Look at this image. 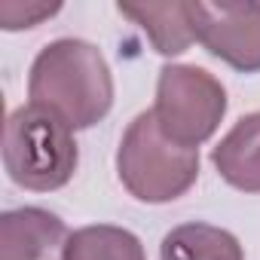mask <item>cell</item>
Segmentation results:
<instances>
[{"instance_id": "1", "label": "cell", "mask_w": 260, "mask_h": 260, "mask_svg": "<svg viewBox=\"0 0 260 260\" xmlns=\"http://www.w3.org/2000/svg\"><path fill=\"white\" fill-rule=\"evenodd\" d=\"M28 98L58 113L74 132L92 128L113 107V74L95 43L58 37L37 52L28 74Z\"/></svg>"}, {"instance_id": "4", "label": "cell", "mask_w": 260, "mask_h": 260, "mask_svg": "<svg viewBox=\"0 0 260 260\" xmlns=\"http://www.w3.org/2000/svg\"><path fill=\"white\" fill-rule=\"evenodd\" d=\"M226 113V89L196 64H166L156 80L153 116L159 132L190 150L205 144Z\"/></svg>"}, {"instance_id": "5", "label": "cell", "mask_w": 260, "mask_h": 260, "mask_svg": "<svg viewBox=\"0 0 260 260\" xmlns=\"http://www.w3.org/2000/svg\"><path fill=\"white\" fill-rule=\"evenodd\" d=\"M196 40L239 74L260 71V4H190Z\"/></svg>"}, {"instance_id": "7", "label": "cell", "mask_w": 260, "mask_h": 260, "mask_svg": "<svg viewBox=\"0 0 260 260\" xmlns=\"http://www.w3.org/2000/svg\"><path fill=\"white\" fill-rule=\"evenodd\" d=\"M211 162L230 187L260 193V110L242 116L220 138L211 150Z\"/></svg>"}, {"instance_id": "11", "label": "cell", "mask_w": 260, "mask_h": 260, "mask_svg": "<svg viewBox=\"0 0 260 260\" xmlns=\"http://www.w3.org/2000/svg\"><path fill=\"white\" fill-rule=\"evenodd\" d=\"M58 10L61 4H19V0H10V4H0V25L7 31L34 28L43 19H52Z\"/></svg>"}, {"instance_id": "9", "label": "cell", "mask_w": 260, "mask_h": 260, "mask_svg": "<svg viewBox=\"0 0 260 260\" xmlns=\"http://www.w3.org/2000/svg\"><path fill=\"white\" fill-rule=\"evenodd\" d=\"M159 260H245V251L230 230L193 220L166 233Z\"/></svg>"}, {"instance_id": "10", "label": "cell", "mask_w": 260, "mask_h": 260, "mask_svg": "<svg viewBox=\"0 0 260 260\" xmlns=\"http://www.w3.org/2000/svg\"><path fill=\"white\" fill-rule=\"evenodd\" d=\"M61 260H147L141 239L132 230L95 223L74 230L64 242Z\"/></svg>"}, {"instance_id": "6", "label": "cell", "mask_w": 260, "mask_h": 260, "mask_svg": "<svg viewBox=\"0 0 260 260\" xmlns=\"http://www.w3.org/2000/svg\"><path fill=\"white\" fill-rule=\"evenodd\" d=\"M68 226L58 214L25 205L0 214V260H55L64 251Z\"/></svg>"}, {"instance_id": "2", "label": "cell", "mask_w": 260, "mask_h": 260, "mask_svg": "<svg viewBox=\"0 0 260 260\" xmlns=\"http://www.w3.org/2000/svg\"><path fill=\"white\" fill-rule=\"evenodd\" d=\"M80 162L74 128L52 110L22 104L7 116L4 128V166L13 184L52 193L61 190Z\"/></svg>"}, {"instance_id": "3", "label": "cell", "mask_w": 260, "mask_h": 260, "mask_svg": "<svg viewBox=\"0 0 260 260\" xmlns=\"http://www.w3.org/2000/svg\"><path fill=\"white\" fill-rule=\"evenodd\" d=\"M116 175L128 196H135L138 202H175L199 178V150L169 141L159 132L153 110H144L122 132Z\"/></svg>"}, {"instance_id": "8", "label": "cell", "mask_w": 260, "mask_h": 260, "mask_svg": "<svg viewBox=\"0 0 260 260\" xmlns=\"http://www.w3.org/2000/svg\"><path fill=\"white\" fill-rule=\"evenodd\" d=\"M116 10L141 25L159 55H181L196 40L190 4H116Z\"/></svg>"}]
</instances>
